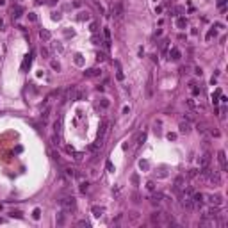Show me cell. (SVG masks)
Here are the masks:
<instances>
[{"label": "cell", "instance_id": "6da1fadb", "mask_svg": "<svg viewBox=\"0 0 228 228\" xmlns=\"http://www.w3.org/2000/svg\"><path fill=\"white\" fill-rule=\"evenodd\" d=\"M200 178L205 180L207 184H212V185H221V175H219V171H212L209 166L207 168H201L200 171Z\"/></svg>", "mask_w": 228, "mask_h": 228}, {"label": "cell", "instance_id": "7a4b0ae2", "mask_svg": "<svg viewBox=\"0 0 228 228\" xmlns=\"http://www.w3.org/2000/svg\"><path fill=\"white\" fill-rule=\"evenodd\" d=\"M59 207L63 209L64 212H73L75 207H77V200L73 198V196H63V198L59 200Z\"/></svg>", "mask_w": 228, "mask_h": 228}, {"label": "cell", "instance_id": "3957f363", "mask_svg": "<svg viewBox=\"0 0 228 228\" xmlns=\"http://www.w3.org/2000/svg\"><path fill=\"white\" fill-rule=\"evenodd\" d=\"M184 187H185V177H184V175H180V177H177V178H175L173 191H175V193H178V194H182Z\"/></svg>", "mask_w": 228, "mask_h": 228}, {"label": "cell", "instance_id": "277c9868", "mask_svg": "<svg viewBox=\"0 0 228 228\" xmlns=\"http://www.w3.org/2000/svg\"><path fill=\"white\" fill-rule=\"evenodd\" d=\"M112 16L116 20H119L121 16H123V4H121V2H116L112 5Z\"/></svg>", "mask_w": 228, "mask_h": 228}, {"label": "cell", "instance_id": "5b68a950", "mask_svg": "<svg viewBox=\"0 0 228 228\" xmlns=\"http://www.w3.org/2000/svg\"><path fill=\"white\" fill-rule=\"evenodd\" d=\"M205 198H207V201L210 205H217V207H219V205L223 203V198H221V196H217V194H207Z\"/></svg>", "mask_w": 228, "mask_h": 228}, {"label": "cell", "instance_id": "8992f818", "mask_svg": "<svg viewBox=\"0 0 228 228\" xmlns=\"http://www.w3.org/2000/svg\"><path fill=\"white\" fill-rule=\"evenodd\" d=\"M178 128H180V134H189L191 132V123L189 121H182Z\"/></svg>", "mask_w": 228, "mask_h": 228}, {"label": "cell", "instance_id": "52a82bcc", "mask_svg": "<svg viewBox=\"0 0 228 228\" xmlns=\"http://www.w3.org/2000/svg\"><path fill=\"white\" fill-rule=\"evenodd\" d=\"M210 164V153H205L201 159H200V168H207Z\"/></svg>", "mask_w": 228, "mask_h": 228}, {"label": "cell", "instance_id": "ba28073f", "mask_svg": "<svg viewBox=\"0 0 228 228\" xmlns=\"http://www.w3.org/2000/svg\"><path fill=\"white\" fill-rule=\"evenodd\" d=\"M21 13H23V9H21L20 5H16V7H13V9H11V16L13 18H20Z\"/></svg>", "mask_w": 228, "mask_h": 228}, {"label": "cell", "instance_id": "9c48e42d", "mask_svg": "<svg viewBox=\"0 0 228 228\" xmlns=\"http://www.w3.org/2000/svg\"><path fill=\"white\" fill-rule=\"evenodd\" d=\"M217 159H219V164H221V168L226 169V157H225V151H219V153H217Z\"/></svg>", "mask_w": 228, "mask_h": 228}, {"label": "cell", "instance_id": "30bf717a", "mask_svg": "<svg viewBox=\"0 0 228 228\" xmlns=\"http://www.w3.org/2000/svg\"><path fill=\"white\" fill-rule=\"evenodd\" d=\"M91 212H93V216H95V217H100V216L103 214V209H102V207H96V205H95V207L91 209Z\"/></svg>", "mask_w": 228, "mask_h": 228}, {"label": "cell", "instance_id": "8fae6325", "mask_svg": "<svg viewBox=\"0 0 228 228\" xmlns=\"http://www.w3.org/2000/svg\"><path fill=\"white\" fill-rule=\"evenodd\" d=\"M84 75L86 77H98V75H100V70H87V71H84Z\"/></svg>", "mask_w": 228, "mask_h": 228}, {"label": "cell", "instance_id": "7c38bea8", "mask_svg": "<svg viewBox=\"0 0 228 228\" xmlns=\"http://www.w3.org/2000/svg\"><path fill=\"white\" fill-rule=\"evenodd\" d=\"M169 55H171V59H173V61H178V59H180V52H178V48H171Z\"/></svg>", "mask_w": 228, "mask_h": 228}, {"label": "cell", "instance_id": "4fadbf2b", "mask_svg": "<svg viewBox=\"0 0 228 228\" xmlns=\"http://www.w3.org/2000/svg\"><path fill=\"white\" fill-rule=\"evenodd\" d=\"M39 36H41V39H45V41H48V39H50V32H48V30H41Z\"/></svg>", "mask_w": 228, "mask_h": 228}, {"label": "cell", "instance_id": "5bb4252c", "mask_svg": "<svg viewBox=\"0 0 228 228\" xmlns=\"http://www.w3.org/2000/svg\"><path fill=\"white\" fill-rule=\"evenodd\" d=\"M57 225H59V226H63V225H64V210L57 216Z\"/></svg>", "mask_w": 228, "mask_h": 228}, {"label": "cell", "instance_id": "9a60e30c", "mask_svg": "<svg viewBox=\"0 0 228 228\" xmlns=\"http://www.w3.org/2000/svg\"><path fill=\"white\" fill-rule=\"evenodd\" d=\"M177 25H178V27H185V25H187L185 18H178V20H177Z\"/></svg>", "mask_w": 228, "mask_h": 228}, {"label": "cell", "instance_id": "2e32d148", "mask_svg": "<svg viewBox=\"0 0 228 228\" xmlns=\"http://www.w3.org/2000/svg\"><path fill=\"white\" fill-rule=\"evenodd\" d=\"M50 116V109H45V112L41 114V118H43V123H45V121H47V118Z\"/></svg>", "mask_w": 228, "mask_h": 228}, {"label": "cell", "instance_id": "e0dca14e", "mask_svg": "<svg viewBox=\"0 0 228 228\" xmlns=\"http://www.w3.org/2000/svg\"><path fill=\"white\" fill-rule=\"evenodd\" d=\"M39 216H41V210H39V209H34V212H32V217H34V219H39Z\"/></svg>", "mask_w": 228, "mask_h": 228}, {"label": "cell", "instance_id": "ac0fdd59", "mask_svg": "<svg viewBox=\"0 0 228 228\" xmlns=\"http://www.w3.org/2000/svg\"><path fill=\"white\" fill-rule=\"evenodd\" d=\"M80 20H89L91 16H89V13H80V16H79Z\"/></svg>", "mask_w": 228, "mask_h": 228}, {"label": "cell", "instance_id": "d6986e66", "mask_svg": "<svg viewBox=\"0 0 228 228\" xmlns=\"http://www.w3.org/2000/svg\"><path fill=\"white\" fill-rule=\"evenodd\" d=\"M196 175H198V171H196V169H189V173H187V177H196Z\"/></svg>", "mask_w": 228, "mask_h": 228}, {"label": "cell", "instance_id": "ffe728a7", "mask_svg": "<svg viewBox=\"0 0 228 228\" xmlns=\"http://www.w3.org/2000/svg\"><path fill=\"white\" fill-rule=\"evenodd\" d=\"M185 102H187V105H189V107H191V109H194V107H196L194 100H191V98H189V100H185Z\"/></svg>", "mask_w": 228, "mask_h": 228}, {"label": "cell", "instance_id": "44dd1931", "mask_svg": "<svg viewBox=\"0 0 228 228\" xmlns=\"http://www.w3.org/2000/svg\"><path fill=\"white\" fill-rule=\"evenodd\" d=\"M80 191L84 193V191H87V182H84V184H80Z\"/></svg>", "mask_w": 228, "mask_h": 228}, {"label": "cell", "instance_id": "7402d4cb", "mask_svg": "<svg viewBox=\"0 0 228 228\" xmlns=\"http://www.w3.org/2000/svg\"><path fill=\"white\" fill-rule=\"evenodd\" d=\"M77 225H79V226H86V228L89 226V223H87V221H79Z\"/></svg>", "mask_w": 228, "mask_h": 228}, {"label": "cell", "instance_id": "603a6c76", "mask_svg": "<svg viewBox=\"0 0 228 228\" xmlns=\"http://www.w3.org/2000/svg\"><path fill=\"white\" fill-rule=\"evenodd\" d=\"M29 20L30 21H36V14L34 13H29Z\"/></svg>", "mask_w": 228, "mask_h": 228}, {"label": "cell", "instance_id": "cb8c5ba5", "mask_svg": "<svg viewBox=\"0 0 228 228\" xmlns=\"http://www.w3.org/2000/svg\"><path fill=\"white\" fill-rule=\"evenodd\" d=\"M89 29H91V32H96V30H98V29H96V23H91Z\"/></svg>", "mask_w": 228, "mask_h": 228}, {"label": "cell", "instance_id": "d4e9b609", "mask_svg": "<svg viewBox=\"0 0 228 228\" xmlns=\"http://www.w3.org/2000/svg\"><path fill=\"white\" fill-rule=\"evenodd\" d=\"M52 68H54V70H57V71H59V68H61V66H59L57 63H52Z\"/></svg>", "mask_w": 228, "mask_h": 228}, {"label": "cell", "instance_id": "484cf974", "mask_svg": "<svg viewBox=\"0 0 228 228\" xmlns=\"http://www.w3.org/2000/svg\"><path fill=\"white\" fill-rule=\"evenodd\" d=\"M41 54H43L45 57H48V50H47V48H43V50H41Z\"/></svg>", "mask_w": 228, "mask_h": 228}, {"label": "cell", "instance_id": "4316f807", "mask_svg": "<svg viewBox=\"0 0 228 228\" xmlns=\"http://www.w3.org/2000/svg\"><path fill=\"white\" fill-rule=\"evenodd\" d=\"M2 25H4V21H2V20H0V29H2Z\"/></svg>", "mask_w": 228, "mask_h": 228}]
</instances>
